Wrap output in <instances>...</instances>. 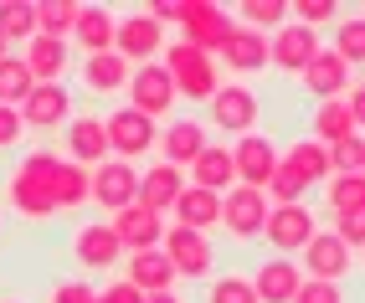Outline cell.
Returning <instances> with one entry per match:
<instances>
[{
  "label": "cell",
  "mask_w": 365,
  "mask_h": 303,
  "mask_svg": "<svg viewBox=\"0 0 365 303\" xmlns=\"http://www.w3.org/2000/svg\"><path fill=\"white\" fill-rule=\"evenodd\" d=\"M67 160L57 149H31L26 160L11 170L6 180V206L21 216V221H52L57 216V200H52V180Z\"/></svg>",
  "instance_id": "6da1fadb"
},
{
  "label": "cell",
  "mask_w": 365,
  "mask_h": 303,
  "mask_svg": "<svg viewBox=\"0 0 365 303\" xmlns=\"http://www.w3.org/2000/svg\"><path fill=\"white\" fill-rule=\"evenodd\" d=\"M165 72L175 78V93L185 103H211L222 93V72H216V57L196 52L190 41H165Z\"/></svg>",
  "instance_id": "7a4b0ae2"
},
{
  "label": "cell",
  "mask_w": 365,
  "mask_h": 303,
  "mask_svg": "<svg viewBox=\"0 0 365 303\" xmlns=\"http://www.w3.org/2000/svg\"><path fill=\"white\" fill-rule=\"evenodd\" d=\"M232 26H237V16H227L222 6H211V0H180V41H190L196 52L216 57L227 46Z\"/></svg>",
  "instance_id": "3957f363"
},
{
  "label": "cell",
  "mask_w": 365,
  "mask_h": 303,
  "mask_svg": "<svg viewBox=\"0 0 365 303\" xmlns=\"http://www.w3.org/2000/svg\"><path fill=\"white\" fill-rule=\"evenodd\" d=\"M267 211H273V200L267 190H252V185H232L222 195V226L232 242H257L267 232Z\"/></svg>",
  "instance_id": "277c9868"
},
{
  "label": "cell",
  "mask_w": 365,
  "mask_h": 303,
  "mask_svg": "<svg viewBox=\"0 0 365 303\" xmlns=\"http://www.w3.org/2000/svg\"><path fill=\"white\" fill-rule=\"evenodd\" d=\"M113 52L124 57L129 67H144V62H160L165 57V26L150 16V11H129L118 16V36H113Z\"/></svg>",
  "instance_id": "5b68a950"
},
{
  "label": "cell",
  "mask_w": 365,
  "mask_h": 303,
  "mask_svg": "<svg viewBox=\"0 0 365 303\" xmlns=\"http://www.w3.org/2000/svg\"><path fill=\"white\" fill-rule=\"evenodd\" d=\"M103 129H108V149H113V160H144L150 149L160 144V129H155V118H144L139 108H113L108 118H103Z\"/></svg>",
  "instance_id": "8992f818"
},
{
  "label": "cell",
  "mask_w": 365,
  "mask_h": 303,
  "mask_svg": "<svg viewBox=\"0 0 365 303\" xmlns=\"http://www.w3.org/2000/svg\"><path fill=\"white\" fill-rule=\"evenodd\" d=\"M160 252L170 262H175V272L185 277V283H196V277H211V267H216V247H211V237L206 232H190V226H165V242H160Z\"/></svg>",
  "instance_id": "52a82bcc"
},
{
  "label": "cell",
  "mask_w": 365,
  "mask_h": 303,
  "mask_svg": "<svg viewBox=\"0 0 365 303\" xmlns=\"http://www.w3.org/2000/svg\"><path fill=\"white\" fill-rule=\"evenodd\" d=\"M324 52L319 31L299 26V21H288V26H278L273 36H267V62H273L278 72H288V78H304V67Z\"/></svg>",
  "instance_id": "ba28073f"
},
{
  "label": "cell",
  "mask_w": 365,
  "mask_h": 303,
  "mask_svg": "<svg viewBox=\"0 0 365 303\" xmlns=\"http://www.w3.org/2000/svg\"><path fill=\"white\" fill-rule=\"evenodd\" d=\"M175 78L165 72V62H144L134 67L129 78V108H139L144 118H170V108H175Z\"/></svg>",
  "instance_id": "9c48e42d"
},
{
  "label": "cell",
  "mask_w": 365,
  "mask_h": 303,
  "mask_svg": "<svg viewBox=\"0 0 365 303\" xmlns=\"http://www.w3.org/2000/svg\"><path fill=\"white\" fill-rule=\"evenodd\" d=\"M314 232H319V216L309 206H273L262 237H267V247H273L278 257H294V252H304L314 242Z\"/></svg>",
  "instance_id": "30bf717a"
},
{
  "label": "cell",
  "mask_w": 365,
  "mask_h": 303,
  "mask_svg": "<svg viewBox=\"0 0 365 303\" xmlns=\"http://www.w3.org/2000/svg\"><path fill=\"white\" fill-rule=\"evenodd\" d=\"M139 200V170L129 160H103L98 170H93V206L118 216L124 206H134Z\"/></svg>",
  "instance_id": "8fae6325"
},
{
  "label": "cell",
  "mask_w": 365,
  "mask_h": 303,
  "mask_svg": "<svg viewBox=\"0 0 365 303\" xmlns=\"http://www.w3.org/2000/svg\"><path fill=\"white\" fill-rule=\"evenodd\" d=\"M257 113H262V103H257V93L247 83H222V93L211 98V123L222 134H242V139H247Z\"/></svg>",
  "instance_id": "7c38bea8"
},
{
  "label": "cell",
  "mask_w": 365,
  "mask_h": 303,
  "mask_svg": "<svg viewBox=\"0 0 365 303\" xmlns=\"http://www.w3.org/2000/svg\"><path fill=\"white\" fill-rule=\"evenodd\" d=\"M232 160H237V185L267 190V180H273L278 165H283V149L267 139V134H247V139H237Z\"/></svg>",
  "instance_id": "4fadbf2b"
},
{
  "label": "cell",
  "mask_w": 365,
  "mask_h": 303,
  "mask_svg": "<svg viewBox=\"0 0 365 303\" xmlns=\"http://www.w3.org/2000/svg\"><path fill=\"white\" fill-rule=\"evenodd\" d=\"M299 267H304V277H324V283H339V277H350V262H355V252L345 247V237H334V226L324 232H314V242L299 252Z\"/></svg>",
  "instance_id": "5bb4252c"
},
{
  "label": "cell",
  "mask_w": 365,
  "mask_h": 303,
  "mask_svg": "<svg viewBox=\"0 0 365 303\" xmlns=\"http://www.w3.org/2000/svg\"><path fill=\"white\" fill-rule=\"evenodd\" d=\"M72 257H78V267H88V272H108L118 257H124V242H118V232L108 221H83L78 232H72Z\"/></svg>",
  "instance_id": "9a60e30c"
},
{
  "label": "cell",
  "mask_w": 365,
  "mask_h": 303,
  "mask_svg": "<svg viewBox=\"0 0 365 303\" xmlns=\"http://www.w3.org/2000/svg\"><path fill=\"white\" fill-rule=\"evenodd\" d=\"M67 160L72 165H88V170H98L103 160H113L108 129H103L98 113H72V123H67Z\"/></svg>",
  "instance_id": "2e32d148"
},
{
  "label": "cell",
  "mask_w": 365,
  "mask_h": 303,
  "mask_svg": "<svg viewBox=\"0 0 365 303\" xmlns=\"http://www.w3.org/2000/svg\"><path fill=\"white\" fill-rule=\"evenodd\" d=\"M21 118H26V129H62V123H72V93L67 83H36L31 98L21 103Z\"/></svg>",
  "instance_id": "e0dca14e"
},
{
  "label": "cell",
  "mask_w": 365,
  "mask_h": 303,
  "mask_svg": "<svg viewBox=\"0 0 365 303\" xmlns=\"http://www.w3.org/2000/svg\"><path fill=\"white\" fill-rule=\"evenodd\" d=\"M108 226L118 232V242H124V252L134 257V252H155L160 242H165V216H155L150 206H124L118 216H108Z\"/></svg>",
  "instance_id": "ac0fdd59"
},
{
  "label": "cell",
  "mask_w": 365,
  "mask_h": 303,
  "mask_svg": "<svg viewBox=\"0 0 365 303\" xmlns=\"http://www.w3.org/2000/svg\"><path fill=\"white\" fill-rule=\"evenodd\" d=\"M206 123H196V118H170L165 129H160V155H165V165H175V170H185V165H196L201 155H206Z\"/></svg>",
  "instance_id": "d6986e66"
},
{
  "label": "cell",
  "mask_w": 365,
  "mask_h": 303,
  "mask_svg": "<svg viewBox=\"0 0 365 303\" xmlns=\"http://www.w3.org/2000/svg\"><path fill=\"white\" fill-rule=\"evenodd\" d=\"M252 288H257V303H294L304 288V267L294 257H262L252 272Z\"/></svg>",
  "instance_id": "ffe728a7"
},
{
  "label": "cell",
  "mask_w": 365,
  "mask_h": 303,
  "mask_svg": "<svg viewBox=\"0 0 365 303\" xmlns=\"http://www.w3.org/2000/svg\"><path fill=\"white\" fill-rule=\"evenodd\" d=\"M299 83H304L309 98L329 103V98H345V93H350V67H345V57H334V46H324V52L304 67V78H299Z\"/></svg>",
  "instance_id": "44dd1931"
},
{
  "label": "cell",
  "mask_w": 365,
  "mask_h": 303,
  "mask_svg": "<svg viewBox=\"0 0 365 303\" xmlns=\"http://www.w3.org/2000/svg\"><path fill=\"white\" fill-rule=\"evenodd\" d=\"M283 165L299 175V180L309 185V190H324L329 185V175H334V165H329V149L314 139V134H304V139H294L283 149Z\"/></svg>",
  "instance_id": "7402d4cb"
},
{
  "label": "cell",
  "mask_w": 365,
  "mask_h": 303,
  "mask_svg": "<svg viewBox=\"0 0 365 303\" xmlns=\"http://www.w3.org/2000/svg\"><path fill=\"white\" fill-rule=\"evenodd\" d=\"M216 67H227V72H262L267 67V36L237 21L232 36H227V46L216 52Z\"/></svg>",
  "instance_id": "603a6c76"
},
{
  "label": "cell",
  "mask_w": 365,
  "mask_h": 303,
  "mask_svg": "<svg viewBox=\"0 0 365 303\" xmlns=\"http://www.w3.org/2000/svg\"><path fill=\"white\" fill-rule=\"evenodd\" d=\"M124 277L150 298V293H175V283H180V272H175V262L165 257V252L155 247V252H134L129 257V267H124Z\"/></svg>",
  "instance_id": "cb8c5ba5"
},
{
  "label": "cell",
  "mask_w": 365,
  "mask_h": 303,
  "mask_svg": "<svg viewBox=\"0 0 365 303\" xmlns=\"http://www.w3.org/2000/svg\"><path fill=\"white\" fill-rule=\"evenodd\" d=\"M180 190H185V175L175 170V165H150L139 175V206H150L155 216H165V211H175V200H180Z\"/></svg>",
  "instance_id": "d4e9b609"
},
{
  "label": "cell",
  "mask_w": 365,
  "mask_h": 303,
  "mask_svg": "<svg viewBox=\"0 0 365 303\" xmlns=\"http://www.w3.org/2000/svg\"><path fill=\"white\" fill-rule=\"evenodd\" d=\"M21 62L31 67L36 83H62L67 67H72V46L67 41H52V36H31L26 52H21Z\"/></svg>",
  "instance_id": "484cf974"
},
{
  "label": "cell",
  "mask_w": 365,
  "mask_h": 303,
  "mask_svg": "<svg viewBox=\"0 0 365 303\" xmlns=\"http://www.w3.org/2000/svg\"><path fill=\"white\" fill-rule=\"evenodd\" d=\"M190 185L227 195V190L237 185V160H232V149H227V144H206V155L190 165Z\"/></svg>",
  "instance_id": "4316f807"
},
{
  "label": "cell",
  "mask_w": 365,
  "mask_h": 303,
  "mask_svg": "<svg viewBox=\"0 0 365 303\" xmlns=\"http://www.w3.org/2000/svg\"><path fill=\"white\" fill-rule=\"evenodd\" d=\"M113 36H118V16H113V11H103V6H83L72 41H78L88 57H103V52H113Z\"/></svg>",
  "instance_id": "83f0119b"
},
{
  "label": "cell",
  "mask_w": 365,
  "mask_h": 303,
  "mask_svg": "<svg viewBox=\"0 0 365 303\" xmlns=\"http://www.w3.org/2000/svg\"><path fill=\"white\" fill-rule=\"evenodd\" d=\"M175 221L190 226V232H211V226H222V195L201 190V185H185L180 200H175Z\"/></svg>",
  "instance_id": "f1b7e54d"
},
{
  "label": "cell",
  "mask_w": 365,
  "mask_h": 303,
  "mask_svg": "<svg viewBox=\"0 0 365 303\" xmlns=\"http://www.w3.org/2000/svg\"><path fill=\"white\" fill-rule=\"evenodd\" d=\"M129 78H134V67L118 52H103V57H88L83 62V88L88 93H124Z\"/></svg>",
  "instance_id": "f546056e"
},
{
  "label": "cell",
  "mask_w": 365,
  "mask_h": 303,
  "mask_svg": "<svg viewBox=\"0 0 365 303\" xmlns=\"http://www.w3.org/2000/svg\"><path fill=\"white\" fill-rule=\"evenodd\" d=\"M350 134H360V129H355V113H350L345 98H329V103L314 108V139H319L324 149L339 144V139H350Z\"/></svg>",
  "instance_id": "4dcf8cb0"
},
{
  "label": "cell",
  "mask_w": 365,
  "mask_h": 303,
  "mask_svg": "<svg viewBox=\"0 0 365 303\" xmlns=\"http://www.w3.org/2000/svg\"><path fill=\"white\" fill-rule=\"evenodd\" d=\"M78 16H83L78 0H41V6H36V36L72 41V31H78Z\"/></svg>",
  "instance_id": "1f68e13d"
},
{
  "label": "cell",
  "mask_w": 365,
  "mask_h": 303,
  "mask_svg": "<svg viewBox=\"0 0 365 303\" xmlns=\"http://www.w3.org/2000/svg\"><path fill=\"white\" fill-rule=\"evenodd\" d=\"M52 200H57V211H78L83 200H93V170L67 160L57 170V180H52Z\"/></svg>",
  "instance_id": "d6a6232c"
},
{
  "label": "cell",
  "mask_w": 365,
  "mask_h": 303,
  "mask_svg": "<svg viewBox=\"0 0 365 303\" xmlns=\"http://www.w3.org/2000/svg\"><path fill=\"white\" fill-rule=\"evenodd\" d=\"M31 88H36L31 67H26V62H21V57L11 52L6 62H0V103H6V108H21V103L31 98Z\"/></svg>",
  "instance_id": "836d02e7"
},
{
  "label": "cell",
  "mask_w": 365,
  "mask_h": 303,
  "mask_svg": "<svg viewBox=\"0 0 365 303\" xmlns=\"http://www.w3.org/2000/svg\"><path fill=\"white\" fill-rule=\"evenodd\" d=\"M334 57H345V67H365V16L334 21Z\"/></svg>",
  "instance_id": "e575fe53"
},
{
  "label": "cell",
  "mask_w": 365,
  "mask_h": 303,
  "mask_svg": "<svg viewBox=\"0 0 365 303\" xmlns=\"http://www.w3.org/2000/svg\"><path fill=\"white\" fill-rule=\"evenodd\" d=\"M237 21L267 36V26H273V31L288 26V0H242V6H237Z\"/></svg>",
  "instance_id": "d590c367"
},
{
  "label": "cell",
  "mask_w": 365,
  "mask_h": 303,
  "mask_svg": "<svg viewBox=\"0 0 365 303\" xmlns=\"http://www.w3.org/2000/svg\"><path fill=\"white\" fill-rule=\"evenodd\" d=\"M324 206H329V216L350 211V206H365V175H360V170H355V175H329Z\"/></svg>",
  "instance_id": "8d00e7d4"
},
{
  "label": "cell",
  "mask_w": 365,
  "mask_h": 303,
  "mask_svg": "<svg viewBox=\"0 0 365 303\" xmlns=\"http://www.w3.org/2000/svg\"><path fill=\"white\" fill-rule=\"evenodd\" d=\"M0 36L6 41H31L36 36V6H26V0H0Z\"/></svg>",
  "instance_id": "74e56055"
},
{
  "label": "cell",
  "mask_w": 365,
  "mask_h": 303,
  "mask_svg": "<svg viewBox=\"0 0 365 303\" xmlns=\"http://www.w3.org/2000/svg\"><path fill=\"white\" fill-rule=\"evenodd\" d=\"M206 303H257V288H252V277L227 272V277H211Z\"/></svg>",
  "instance_id": "f35d334b"
},
{
  "label": "cell",
  "mask_w": 365,
  "mask_h": 303,
  "mask_svg": "<svg viewBox=\"0 0 365 303\" xmlns=\"http://www.w3.org/2000/svg\"><path fill=\"white\" fill-rule=\"evenodd\" d=\"M304 195H309V185L288 165H278V175L267 180V200H273V206H304Z\"/></svg>",
  "instance_id": "ab89813d"
},
{
  "label": "cell",
  "mask_w": 365,
  "mask_h": 303,
  "mask_svg": "<svg viewBox=\"0 0 365 303\" xmlns=\"http://www.w3.org/2000/svg\"><path fill=\"white\" fill-rule=\"evenodd\" d=\"M288 16H294L299 26L319 31V26H329V21H339V6H334V0H294V6H288Z\"/></svg>",
  "instance_id": "60d3db41"
},
{
  "label": "cell",
  "mask_w": 365,
  "mask_h": 303,
  "mask_svg": "<svg viewBox=\"0 0 365 303\" xmlns=\"http://www.w3.org/2000/svg\"><path fill=\"white\" fill-rule=\"evenodd\" d=\"M329 165H334V175H355L365 165V134H350V139L329 144Z\"/></svg>",
  "instance_id": "b9f144b4"
},
{
  "label": "cell",
  "mask_w": 365,
  "mask_h": 303,
  "mask_svg": "<svg viewBox=\"0 0 365 303\" xmlns=\"http://www.w3.org/2000/svg\"><path fill=\"white\" fill-rule=\"evenodd\" d=\"M334 237H345V247H365V206H350V211H339L334 216Z\"/></svg>",
  "instance_id": "7bdbcfd3"
},
{
  "label": "cell",
  "mask_w": 365,
  "mask_h": 303,
  "mask_svg": "<svg viewBox=\"0 0 365 303\" xmlns=\"http://www.w3.org/2000/svg\"><path fill=\"white\" fill-rule=\"evenodd\" d=\"M294 303H345V283H324V277H304Z\"/></svg>",
  "instance_id": "ee69618b"
},
{
  "label": "cell",
  "mask_w": 365,
  "mask_h": 303,
  "mask_svg": "<svg viewBox=\"0 0 365 303\" xmlns=\"http://www.w3.org/2000/svg\"><path fill=\"white\" fill-rule=\"evenodd\" d=\"M21 139H26V118H21V108H6V103H0V155H11Z\"/></svg>",
  "instance_id": "f6af8a7d"
},
{
  "label": "cell",
  "mask_w": 365,
  "mask_h": 303,
  "mask_svg": "<svg viewBox=\"0 0 365 303\" xmlns=\"http://www.w3.org/2000/svg\"><path fill=\"white\" fill-rule=\"evenodd\" d=\"M46 303H98V288L83 283V277H67V283H57L46 293Z\"/></svg>",
  "instance_id": "bcb514c9"
},
{
  "label": "cell",
  "mask_w": 365,
  "mask_h": 303,
  "mask_svg": "<svg viewBox=\"0 0 365 303\" xmlns=\"http://www.w3.org/2000/svg\"><path fill=\"white\" fill-rule=\"evenodd\" d=\"M98 303H144V293L129 283V277H118V283H108V288L98 293Z\"/></svg>",
  "instance_id": "7dc6e473"
},
{
  "label": "cell",
  "mask_w": 365,
  "mask_h": 303,
  "mask_svg": "<svg viewBox=\"0 0 365 303\" xmlns=\"http://www.w3.org/2000/svg\"><path fill=\"white\" fill-rule=\"evenodd\" d=\"M345 103H350V113H355V129L365 134V78L350 88V98H345Z\"/></svg>",
  "instance_id": "c3c4849f"
},
{
  "label": "cell",
  "mask_w": 365,
  "mask_h": 303,
  "mask_svg": "<svg viewBox=\"0 0 365 303\" xmlns=\"http://www.w3.org/2000/svg\"><path fill=\"white\" fill-rule=\"evenodd\" d=\"M144 303H180V293H150Z\"/></svg>",
  "instance_id": "681fc988"
},
{
  "label": "cell",
  "mask_w": 365,
  "mask_h": 303,
  "mask_svg": "<svg viewBox=\"0 0 365 303\" xmlns=\"http://www.w3.org/2000/svg\"><path fill=\"white\" fill-rule=\"evenodd\" d=\"M6 57H11V41H6V36H0V62H6Z\"/></svg>",
  "instance_id": "f907efd6"
},
{
  "label": "cell",
  "mask_w": 365,
  "mask_h": 303,
  "mask_svg": "<svg viewBox=\"0 0 365 303\" xmlns=\"http://www.w3.org/2000/svg\"><path fill=\"white\" fill-rule=\"evenodd\" d=\"M360 267H365V247H360Z\"/></svg>",
  "instance_id": "816d5d0a"
},
{
  "label": "cell",
  "mask_w": 365,
  "mask_h": 303,
  "mask_svg": "<svg viewBox=\"0 0 365 303\" xmlns=\"http://www.w3.org/2000/svg\"><path fill=\"white\" fill-rule=\"evenodd\" d=\"M0 303H21V298H0Z\"/></svg>",
  "instance_id": "f5cc1de1"
},
{
  "label": "cell",
  "mask_w": 365,
  "mask_h": 303,
  "mask_svg": "<svg viewBox=\"0 0 365 303\" xmlns=\"http://www.w3.org/2000/svg\"><path fill=\"white\" fill-rule=\"evenodd\" d=\"M360 175H365V165H360Z\"/></svg>",
  "instance_id": "db71d44e"
}]
</instances>
